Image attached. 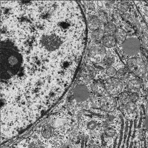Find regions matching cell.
I'll return each instance as SVG.
<instances>
[{
	"instance_id": "obj_1",
	"label": "cell",
	"mask_w": 148,
	"mask_h": 148,
	"mask_svg": "<svg viewBox=\"0 0 148 148\" xmlns=\"http://www.w3.org/2000/svg\"><path fill=\"white\" fill-rule=\"evenodd\" d=\"M91 82L78 80L73 86L69 95L67 107L72 114L90 111L93 108V94L90 88Z\"/></svg>"
},
{
	"instance_id": "obj_2",
	"label": "cell",
	"mask_w": 148,
	"mask_h": 148,
	"mask_svg": "<svg viewBox=\"0 0 148 148\" xmlns=\"http://www.w3.org/2000/svg\"><path fill=\"white\" fill-rule=\"evenodd\" d=\"M127 63L130 72L144 84L145 77L147 70V64L143 60L138 57L132 58L127 60Z\"/></svg>"
},
{
	"instance_id": "obj_3",
	"label": "cell",
	"mask_w": 148,
	"mask_h": 148,
	"mask_svg": "<svg viewBox=\"0 0 148 148\" xmlns=\"http://www.w3.org/2000/svg\"><path fill=\"white\" fill-rule=\"evenodd\" d=\"M103 82L106 93L116 97L124 90L126 82L121 81L115 77L108 78L104 80Z\"/></svg>"
},
{
	"instance_id": "obj_4",
	"label": "cell",
	"mask_w": 148,
	"mask_h": 148,
	"mask_svg": "<svg viewBox=\"0 0 148 148\" xmlns=\"http://www.w3.org/2000/svg\"><path fill=\"white\" fill-rule=\"evenodd\" d=\"M116 97L107 95L106 93L100 96L98 109L108 113L113 112L119 108Z\"/></svg>"
},
{
	"instance_id": "obj_5",
	"label": "cell",
	"mask_w": 148,
	"mask_h": 148,
	"mask_svg": "<svg viewBox=\"0 0 148 148\" xmlns=\"http://www.w3.org/2000/svg\"><path fill=\"white\" fill-rule=\"evenodd\" d=\"M124 90L146 97L144 84L131 73L126 83Z\"/></svg>"
},
{
	"instance_id": "obj_6",
	"label": "cell",
	"mask_w": 148,
	"mask_h": 148,
	"mask_svg": "<svg viewBox=\"0 0 148 148\" xmlns=\"http://www.w3.org/2000/svg\"><path fill=\"white\" fill-rule=\"evenodd\" d=\"M94 66L88 65L81 70L78 80H84L89 82L101 79L103 70L96 69Z\"/></svg>"
},
{
	"instance_id": "obj_7",
	"label": "cell",
	"mask_w": 148,
	"mask_h": 148,
	"mask_svg": "<svg viewBox=\"0 0 148 148\" xmlns=\"http://www.w3.org/2000/svg\"><path fill=\"white\" fill-rule=\"evenodd\" d=\"M124 52L127 55L132 56L136 55L139 51L140 43L137 38L134 37L128 38L122 44Z\"/></svg>"
},
{
	"instance_id": "obj_8",
	"label": "cell",
	"mask_w": 148,
	"mask_h": 148,
	"mask_svg": "<svg viewBox=\"0 0 148 148\" xmlns=\"http://www.w3.org/2000/svg\"><path fill=\"white\" fill-rule=\"evenodd\" d=\"M141 106L135 103L130 101L125 105L120 106L119 109L126 118L134 119L140 111Z\"/></svg>"
},
{
	"instance_id": "obj_9",
	"label": "cell",
	"mask_w": 148,
	"mask_h": 148,
	"mask_svg": "<svg viewBox=\"0 0 148 148\" xmlns=\"http://www.w3.org/2000/svg\"><path fill=\"white\" fill-rule=\"evenodd\" d=\"M89 55L91 60L96 63H100L106 56L103 46L99 43L93 45L90 49Z\"/></svg>"
},
{
	"instance_id": "obj_10",
	"label": "cell",
	"mask_w": 148,
	"mask_h": 148,
	"mask_svg": "<svg viewBox=\"0 0 148 148\" xmlns=\"http://www.w3.org/2000/svg\"><path fill=\"white\" fill-rule=\"evenodd\" d=\"M90 88L92 93L94 95H102L106 93L103 82H92Z\"/></svg>"
},
{
	"instance_id": "obj_11",
	"label": "cell",
	"mask_w": 148,
	"mask_h": 148,
	"mask_svg": "<svg viewBox=\"0 0 148 148\" xmlns=\"http://www.w3.org/2000/svg\"><path fill=\"white\" fill-rule=\"evenodd\" d=\"M130 101L136 103L140 106L145 105L146 102V97L142 96L138 93H129Z\"/></svg>"
},
{
	"instance_id": "obj_12",
	"label": "cell",
	"mask_w": 148,
	"mask_h": 148,
	"mask_svg": "<svg viewBox=\"0 0 148 148\" xmlns=\"http://www.w3.org/2000/svg\"><path fill=\"white\" fill-rule=\"evenodd\" d=\"M130 73L128 69L123 67L119 69L114 77L124 82H127Z\"/></svg>"
},
{
	"instance_id": "obj_13",
	"label": "cell",
	"mask_w": 148,
	"mask_h": 148,
	"mask_svg": "<svg viewBox=\"0 0 148 148\" xmlns=\"http://www.w3.org/2000/svg\"><path fill=\"white\" fill-rule=\"evenodd\" d=\"M88 26L89 29L91 30H95L98 29L100 23L98 18L95 16H90L88 20Z\"/></svg>"
},
{
	"instance_id": "obj_14",
	"label": "cell",
	"mask_w": 148,
	"mask_h": 148,
	"mask_svg": "<svg viewBox=\"0 0 148 148\" xmlns=\"http://www.w3.org/2000/svg\"><path fill=\"white\" fill-rule=\"evenodd\" d=\"M118 70L114 66H111L103 70L101 79L105 80L109 78L114 77Z\"/></svg>"
},
{
	"instance_id": "obj_15",
	"label": "cell",
	"mask_w": 148,
	"mask_h": 148,
	"mask_svg": "<svg viewBox=\"0 0 148 148\" xmlns=\"http://www.w3.org/2000/svg\"><path fill=\"white\" fill-rule=\"evenodd\" d=\"M114 57L112 55H106L101 62L99 64H100L101 67L103 69H104V70L107 68L111 66H113L116 67L114 65Z\"/></svg>"
},
{
	"instance_id": "obj_16",
	"label": "cell",
	"mask_w": 148,
	"mask_h": 148,
	"mask_svg": "<svg viewBox=\"0 0 148 148\" xmlns=\"http://www.w3.org/2000/svg\"><path fill=\"white\" fill-rule=\"evenodd\" d=\"M129 94V92L124 90L118 95L116 98L119 107L125 105L130 101Z\"/></svg>"
},
{
	"instance_id": "obj_17",
	"label": "cell",
	"mask_w": 148,
	"mask_h": 148,
	"mask_svg": "<svg viewBox=\"0 0 148 148\" xmlns=\"http://www.w3.org/2000/svg\"><path fill=\"white\" fill-rule=\"evenodd\" d=\"M127 36L126 32L121 28L118 29L115 32L114 37L117 43L122 44L126 39Z\"/></svg>"
},
{
	"instance_id": "obj_18",
	"label": "cell",
	"mask_w": 148,
	"mask_h": 148,
	"mask_svg": "<svg viewBox=\"0 0 148 148\" xmlns=\"http://www.w3.org/2000/svg\"><path fill=\"white\" fill-rule=\"evenodd\" d=\"M102 41L103 45L108 47L114 46L116 42L114 36L110 35L104 36Z\"/></svg>"
},
{
	"instance_id": "obj_19",
	"label": "cell",
	"mask_w": 148,
	"mask_h": 148,
	"mask_svg": "<svg viewBox=\"0 0 148 148\" xmlns=\"http://www.w3.org/2000/svg\"><path fill=\"white\" fill-rule=\"evenodd\" d=\"M54 132L53 128L50 125H46L43 127L41 130V134L44 137L49 138L52 136Z\"/></svg>"
},
{
	"instance_id": "obj_20",
	"label": "cell",
	"mask_w": 148,
	"mask_h": 148,
	"mask_svg": "<svg viewBox=\"0 0 148 148\" xmlns=\"http://www.w3.org/2000/svg\"><path fill=\"white\" fill-rule=\"evenodd\" d=\"M104 37V31L101 29L94 31L91 34L92 40L95 42H99L103 39Z\"/></svg>"
},
{
	"instance_id": "obj_21",
	"label": "cell",
	"mask_w": 148,
	"mask_h": 148,
	"mask_svg": "<svg viewBox=\"0 0 148 148\" xmlns=\"http://www.w3.org/2000/svg\"><path fill=\"white\" fill-rule=\"evenodd\" d=\"M104 32L108 34H112L115 32L116 27L115 25L111 23L106 24L104 27Z\"/></svg>"
},
{
	"instance_id": "obj_22",
	"label": "cell",
	"mask_w": 148,
	"mask_h": 148,
	"mask_svg": "<svg viewBox=\"0 0 148 148\" xmlns=\"http://www.w3.org/2000/svg\"><path fill=\"white\" fill-rule=\"evenodd\" d=\"M129 8V4L128 3L124 1L119 2L117 5V8L121 12L127 11Z\"/></svg>"
},
{
	"instance_id": "obj_23",
	"label": "cell",
	"mask_w": 148,
	"mask_h": 148,
	"mask_svg": "<svg viewBox=\"0 0 148 148\" xmlns=\"http://www.w3.org/2000/svg\"><path fill=\"white\" fill-rule=\"evenodd\" d=\"M98 15L101 21L103 23H106L108 20V15L105 10H101L99 11Z\"/></svg>"
},
{
	"instance_id": "obj_24",
	"label": "cell",
	"mask_w": 148,
	"mask_h": 148,
	"mask_svg": "<svg viewBox=\"0 0 148 148\" xmlns=\"http://www.w3.org/2000/svg\"><path fill=\"white\" fill-rule=\"evenodd\" d=\"M105 135L108 137H112L114 136L116 134V131L112 127H108L105 130Z\"/></svg>"
},
{
	"instance_id": "obj_25",
	"label": "cell",
	"mask_w": 148,
	"mask_h": 148,
	"mask_svg": "<svg viewBox=\"0 0 148 148\" xmlns=\"http://www.w3.org/2000/svg\"><path fill=\"white\" fill-rule=\"evenodd\" d=\"M144 123L145 128L148 130V112H146V115Z\"/></svg>"
},
{
	"instance_id": "obj_26",
	"label": "cell",
	"mask_w": 148,
	"mask_h": 148,
	"mask_svg": "<svg viewBox=\"0 0 148 148\" xmlns=\"http://www.w3.org/2000/svg\"><path fill=\"white\" fill-rule=\"evenodd\" d=\"M145 94L146 97L147 102H148V84H145Z\"/></svg>"
},
{
	"instance_id": "obj_27",
	"label": "cell",
	"mask_w": 148,
	"mask_h": 148,
	"mask_svg": "<svg viewBox=\"0 0 148 148\" xmlns=\"http://www.w3.org/2000/svg\"><path fill=\"white\" fill-rule=\"evenodd\" d=\"M145 84H148V72L147 71L145 77Z\"/></svg>"
},
{
	"instance_id": "obj_28",
	"label": "cell",
	"mask_w": 148,
	"mask_h": 148,
	"mask_svg": "<svg viewBox=\"0 0 148 148\" xmlns=\"http://www.w3.org/2000/svg\"><path fill=\"white\" fill-rule=\"evenodd\" d=\"M88 148H101L99 146L96 145H92L89 146Z\"/></svg>"
},
{
	"instance_id": "obj_29",
	"label": "cell",
	"mask_w": 148,
	"mask_h": 148,
	"mask_svg": "<svg viewBox=\"0 0 148 148\" xmlns=\"http://www.w3.org/2000/svg\"><path fill=\"white\" fill-rule=\"evenodd\" d=\"M123 16L124 19L127 20L129 18L130 15L126 13L123 14Z\"/></svg>"
},
{
	"instance_id": "obj_30",
	"label": "cell",
	"mask_w": 148,
	"mask_h": 148,
	"mask_svg": "<svg viewBox=\"0 0 148 148\" xmlns=\"http://www.w3.org/2000/svg\"><path fill=\"white\" fill-rule=\"evenodd\" d=\"M105 7L108 8H110L111 7V4L108 1H107L105 3Z\"/></svg>"
},
{
	"instance_id": "obj_31",
	"label": "cell",
	"mask_w": 148,
	"mask_h": 148,
	"mask_svg": "<svg viewBox=\"0 0 148 148\" xmlns=\"http://www.w3.org/2000/svg\"><path fill=\"white\" fill-rule=\"evenodd\" d=\"M35 145L33 143H30L29 145V148H35Z\"/></svg>"
},
{
	"instance_id": "obj_32",
	"label": "cell",
	"mask_w": 148,
	"mask_h": 148,
	"mask_svg": "<svg viewBox=\"0 0 148 148\" xmlns=\"http://www.w3.org/2000/svg\"><path fill=\"white\" fill-rule=\"evenodd\" d=\"M109 2L110 4H113L115 3V1H108Z\"/></svg>"
},
{
	"instance_id": "obj_33",
	"label": "cell",
	"mask_w": 148,
	"mask_h": 148,
	"mask_svg": "<svg viewBox=\"0 0 148 148\" xmlns=\"http://www.w3.org/2000/svg\"><path fill=\"white\" fill-rule=\"evenodd\" d=\"M146 112H148V102H147L146 109Z\"/></svg>"
},
{
	"instance_id": "obj_34",
	"label": "cell",
	"mask_w": 148,
	"mask_h": 148,
	"mask_svg": "<svg viewBox=\"0 0 148 148\" xmlns=\"http://www.w3.org/2000/svg\"><path fill=\"white\" fill-rule=\"evenodd\" d=\"M147 71L148 72V62H147Z\"/></svg>"
}]
</instances>
